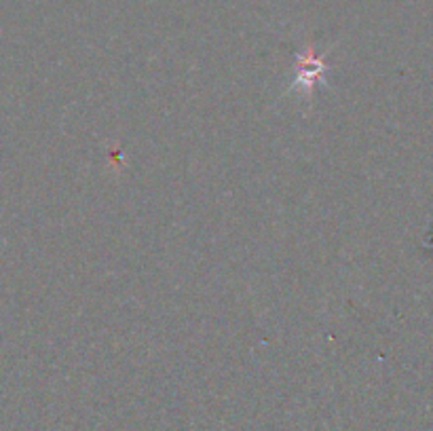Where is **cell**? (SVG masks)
<instances>
[{"label": "cell", "mask_w": 433, "mask_h": 431, "mask_svg": "<svg viewBox=\"0 0 433 431\" xmlns=\"http://www.w3.org/2000/svg\"><path fill=\"white\" fill-rule=\"evenodd\" d=\"M298 68L300 72L296 76V85L304 89H311V85L317 82V78H321L323 74V61L319 57H302Z\"/></svg>", "instance_id": "1"}]
</instances>
